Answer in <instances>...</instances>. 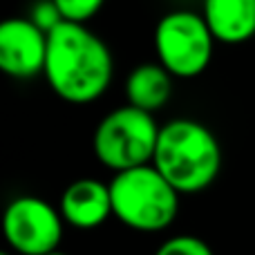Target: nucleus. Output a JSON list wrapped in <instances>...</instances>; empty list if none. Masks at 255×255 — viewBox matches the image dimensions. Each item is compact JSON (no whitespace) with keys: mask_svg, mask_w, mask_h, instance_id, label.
<instances>
[{"mask_svg":"<svg viewBox=\"0 0 255 255\" xmlns=\"http://www.w3.org/2000/svg\"><path fill=\"white\" fill-rule=\"evenodd\" d=\"M47 61V31L29 16L0 22V70L18 81L40 76Z\"/></svg>","mask_w":255,"mask_h":255,"instance_id":"7","label":"nucleus"},{"mask_svg":"<svg viewBox=\"0 0 255 255\" xmlns=\"http://www.w3.org/2000/svg\"><path fill=\"white\" fill-rule=\"evenodd\" d=\"M29 18L43 31H47V34L63 22V16H61V11H58V7L54 4V0H38V2L29 9Z\"/></svg>","mask_w":255,"mask_h":255,"instance_id":"13","label":"nucleus"},{"mask_svg":"<svg viewBox=\"0 0 255 255\" xmlns=\"http://www.w3.org/2000/svg\"><path fill=\"white\" fill-rule=\"evenodd\" d=\"M61 211L34 195H22L7 204L2 215V233L13 255H47L61 247Z\"/></svg>","mask_w":255,"mask_h":255,"instance_id":"6","label":"nucleus"},{"mask_svg":"<svg viewBox=\"0 0 255 255\" xmlns=\"http://www.w3.org/2000/svg\"><path fill=\"white\" fill-rule=\"evenodd\" d=\"M65 224L79 231H94L103 226L112 213V195L110 184L94 177H83L76 179L63 190L61 202H58Z\"/></svg>","mask_w":255,"mask_h":255,"instance_id":"8","label":"nucleus"},{"mask_svg":"<svg viewBox=\"0 0 255 255\" xmlns=\"http://www.w3.org/2000/svg\"><path fill=\"white\" fill-rule=\"evenodd\" d=\"M172 79L175 76L159 61L141 63L132 67L126 79V99L130 106L141 108L145 112H157L170 101L172 97Z\"/></svg>","mask_w":255,"mask_h":255,"instance_id":"10","label":"nucleus"},{"mask_svg":"<svg viewBox=\"0 0 255 255\" xmlns=\"http://www.w3.org/2000/svg\"><path fill=\"white\" fill-rule=\"evenodd\" d=\"M0 255H13V253H9V251H4V253H0Z\"/></svg>","mask_w":255,"mask_h":255,"instance_id":"15","label":"nucleus"},{"mask_svg":"<svg viewBox=\"0 0 255 255\" xmlns=\"http://www.w3.org/2000/svg\"><path fill=\"white\" fill-rule=\"evenodd\" d=\"M110 195L115 217L136 233H161L179 215L181 195L152 163L115 172Z\"/></svg>","mask_w":255,"mask_h":255,"instance_id":"3","label":"nucleus"},{"mask_svg":"<svg viewBox=\"0 0 255 255\" xmlns=\"http://www.w3.org/2000/svg\"><path fill=\"white\" fill-rule=\"evenodd\" d=\"M202 16L222 45H242L255 38V0H204Z\"/></svg>","mask_w":255,"mask_h":255,"instance_id":"9","label":"nucleus"},{"mask_svg":"<svg viewBox=\"0 0 255 255\" xmlns=\"http://www.w3.org/2000/svg\"><path fill=\"white\" fill-rule=\"evenodd\" d=\"M152 166L179 195L211 188L222 170V145L211 128L195 119H172L159 130Z\"/></svg>","mask_w":255,"mask_h":255,"instance_id":"2","label":"nucleus"},{"mask_svg":"<svg viewBox=\"0 0 255 255\" xmlns=\"http://www.w3.org/2000/svg\"><path fill=\"white\" fill-rule=\"evenodd\" d=\"M154 255H215L206 240L197 235H172L157 247Z\"/></svg>","mask_w":255,"mask_h":255,"instance_id":"11","label":"nucleus"},{"mask_svg":"<svg viewBox=\"0 0 255 255\" xmlns=\"http://www.w3.org/2000/svg\"><path fill=\"white\" fill-rule=\"evenodd\" d=\"M47 255H67V253H63L61 249H56V251H52V253H47Z\"/></svg>","mask_w":255,"mask_h":255,"instance_id":"14","label":"nucleus"},{"mask_svg":"<svg viewBox=\"0 0 255 255\" xmlns=\"http://www.w3.org/2000/svg\"><path fill=\"white\" fill-rule=\"evenodd\" d=\"M43 76L61 101L88 106L110 90L115 58L106 40L88 25L63 20L47 34Z\"/></svg>","mask_w":255,"mask_h":255,"instance_id":"1","label":"nucleus"},{"mask_svg":"<svg viewBox=\"0 0 255 255\" xmlns=\"http://www.w3.org/2000/svg\"><path fill=\"white\" fill-rule=\"evenodd\" d=\"M159 130L152 112L134 106H121L99 121L92 136L94 157L112 172H124L152 163Z\"/></svg>","mask_w":255,"mask_h":255,"instance_id":"4","label":"nucleus"},{"mask_svg":"<svg viewBox=\"0 0 255 255\" xmlns=\"http://www.w3.org/2000/svg\"><path fill=\"white\" fill-rule=\"evenodd\" d=\"M106 2L108 0H54V4L58 7L63 20L83 22V25H88V22L101 11Z\"/></svg>","mask_w":255,"mask_h":255,"instance_id":"12","label":"nucleus"},{"mask_svg":"<svg viewBox=\"0 0 255 255\" xmlns=\"http://www.w3.org/2000/svg\"><path fill=\"white\" fill-rule=\"evenodd\" d=\"M215 43L208 22L193 9L163 13L152 31L154 56L175 79L202 76L213 61Z\"/></svg>","mask_w":255,"mask_h":255,"instance_id":"5","label":"nucleus"}]
</instances>
